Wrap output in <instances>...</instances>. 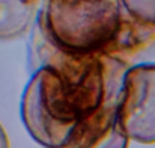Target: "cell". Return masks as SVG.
Instances as JSON below:
<instances>
[{
    "mask_svg": "<svg viewBox=\"0 0 155 148\" xmlns=\"http://www.w3.org/2000/svg\"><path fill=\"white\" fill-rule=\"evenodd\" d=\"M124 9L140 23L155 27V0H120Z\"/></svg>",
    "mask_w": 155,
    "mask_h": 148,
    "instance_id": "obj_6",
    "label": "cell"
},
{
    "mask_svg": "<svg viewBox=\"0 0 155 148\" xmlns=\"http://www.w3.org/2000/svg\"><path fill=\"white\" fill-rule=\"evenodd\" d=\"M117 118L130 139L155 144V64L134 65L124 73Z\"/></svg>",
    "mask_w": 155,
    "mask_h": 148,
    "instance_id": "obj_3",
    "label": "cell"
},
{
    "mask_svg": "<svg viewBox=\"0 0 155 148\" xmlns=\"http://www.w3.org/2000/svg\"><path fill=\"white\" fill-rule=\"evenodd\" d=\"M0 148H9V141H8V136L0 124Z\"/></svg>",
    "mask_w": 155,
    "mask_h": 148,
    "instance_id": "obj_7",
    "label": "cell"
},
{
    "mask_svg": "<svg viewBox=\"0 0 155 148\" xmlns=\"http://www.w3.org/2000/svg\"><path fill=\"white\" fill-rule=\"evenodd\" d=\"M117 92L83 118L71 132L63 148H127L130 138L117 118Z\"/></svg>",
    "mask_w": 155,
    "mask_h": 148,
    "instance_id": "obj_4",
    "label": "cell"
},
{
    "mask_svg": "<svg viewBox=\"0 0 155 148\" xmlns=\"http://www.w3.org/2000/svg\"><path fill=\"white\" fill-rule=\"evenodd\" d=\"M33 53L39 68L21 97V119L45 148H63L74 127L95 112L110 94L107 56H81L56 47L36 24Z\"/></svg>",
    "mask_w": 155,
    "mask_h": 148,
    "instance_id": "obj_1",
    "label": "cell"
},
{
    "mask_svg": "<svg viewBox=\"0 0 155 148\" xmlns=\"http://www.w3.org/2000/svg\"><path fill=\"white\" fill-rule=\"evenodd\" d=\"M36 3L29 0H0V40L21 36L35 18Z\"/></svg>",
    "mask_w": 155,
    "mask_h": 148,
    "instance_id": "obj_5",
    "label": "cell"
},
{
    "mask_svg": "<svg viewBox=\"0 0 155 148\" xmlns=\"http://www.w3.org/2000/svg\"><path fill=\"white\" fill-rule=\"evenodd\" d=\"M127 11L120 0H47L36 24L56 47L81 56H105Z\"/></svg>",
    "mask_w": 155,
    "mask_h": 148,
    "instance_id": "obj_2",
    "label": "cell"
},
{
    "mask_svg": "<svg viewBox=\"0 0 155 148\" xmlns=\"http://www.w3.org/2000/svg\"><path fill=\"white\" fill-rule=\"evenodd\" d=\"M29 2H32V3H38L39 0H29Z\"/></svg>",
    "mask_w": 155,
    "mask_h": 148,
    "instance_id": "obj_8",
    "label": "cell"
}]
</instances>
